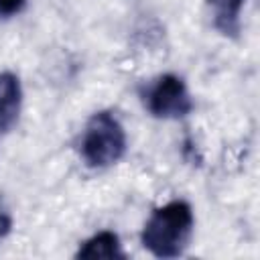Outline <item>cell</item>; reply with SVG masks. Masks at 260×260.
<instances>
[{"label":"cell","mask_w":260,"mask_h":260,"mask_svg":"<svg viewBox=\"0 0 260 260\" xmlns=\"http://www.w3.org/2000/svg\"><path fill=\"white\" fill-rule=\"evenodd\" d=\"M126 152V132L120 120L108 112H95L79 138V154L91 169H108Z\"/></svg>","instance_id":"2"},{"label":"cell","mask_w":260,"mask_h":260,"mask_svg":"<svg viewBox=\"0 0 260 260\" xmlns=\"http://www.w3.org/2000/svg\"><path fill=\"white\" fill-rule=\"evenodd\" d=\"M10 228H12V217H10V213H6V209H0V240H4V238L8 236Z\"/></svg>","instance_id":"8"},{"label":"cell","mask_w":260,"mask_h":260,"mask_svg":"<svg viewBox=\"0 0 260 260\" xmlns=\"http://www.w3.org/2000/svg\"><path fill=\"white\" fill-rule=\"evenodd\" d=\"M246 0H207L211 14H213V26L225 35L236 39L240 32V12Z\"/></svg>","instance_id":"6"},{"label":"cell","mask_w":260,"mask_h":260,"mask_svg":"<svg viewBox=\"0 0 260 260\" xmlns=\"http://www.w3.org/2000/svg\"><path fill=\"white\" fill-rule=\"evenodd\" d=\"M193 211L187 201H171L152 211L142 228L140 242L156 258H177L189 246Z\"/></svg>","instance_id":"1"},{"label":"cell","mask_w":260,"mask_h":260,"mask_svg":"<svg viewBox=\"0 0 260 260\" xmlns=\"http://www.w3.org/2000/svg\"><path fill=\"white\" fill-rule=\"evenodd\" d=\"M140 100L154 118L177 120L193 110V100L185 81L175 73H165L140 87Z\"/></svg>","instance_id":"3"},{"label":"cell","mask_w":260,"mask_h":260,"mask_svg":"<svg viewBox=\"0 0 260 260\" xmlns=\"http://www.w3.org/2000/svg\"><path fill=\"white\" fill-rule=\"evenodd\" d=\"M75 258L81 260H98V258H126V254L122 252V244L120 238L114 232H100L95 236H91L89 240H85L79 250L75 252Z\"/></svg>","instance_id":"5"},{"label":"cell","mask_w":260,"mask_h":260,"mask_svg":"<svg viewBox=\"0 0 260 260\" xmlns=\"http://www.w3.org/2000/svg\"><path fill=\"white\" fill-rule=\"evenodd\" d=\"M26 6V0H0V20L16 16Z\"/></svg>","instance_id":"7"},{"label":"cell","mask_w":260,"mask_h":260,"mask_svg":"<svg viewBox=\"0 0 260 260\" xmlns=\"http://www.w3.org/2000/svg\"><path fill=\"white\" fill-rule=\"evenodd\" d=\"M20 106H22V87L18 77L12 71H2L0 73V140L18 122Z\"/></svg>","instance_id":"4"}]
</instances>
